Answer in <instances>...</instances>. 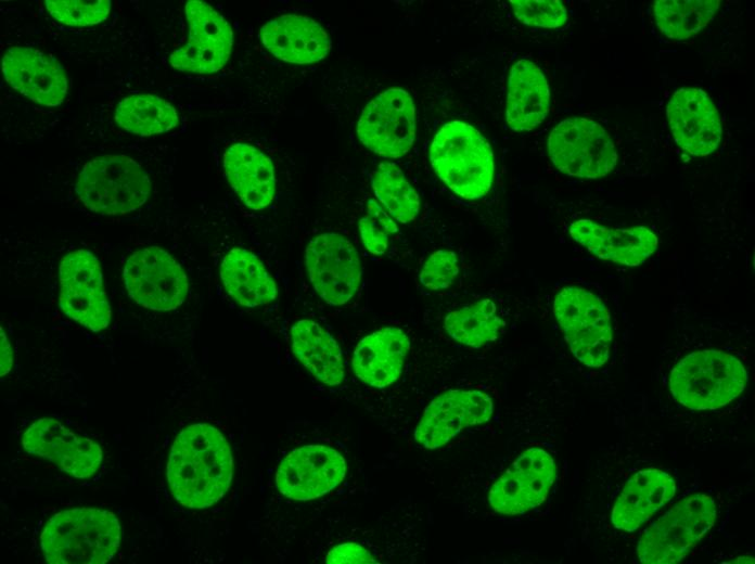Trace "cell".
<instances>
[{"mask_svg":"<svg viewBox=\"0 0 755 564\" xmlns=\"http://www.w3.org/2000/svg\"><path fill=\"white\" fill-rule=\"evenodd\" d=\"M360 142L386 158H399L415 139V108L404 89L389 88L374 97L363 108L357 125Z\"/></svg>","mask_w":755,"mask_h":564,"instance_id":"obj_10","label":"cell"},{"mask_svg":"<svg viewBox=\"0 0 755 564\" xmlns=\"http://www.w3.org/2000/svg\"><path fill=\"white\" fill-rule=\"evenodd\" d=\"M123 274L129 296L148 309H176L188 294L189 282L184 270L168 252L158 246L132 253L126 260Z\"/></svg>","mask_w":755,"mask_h":564,"instance_id":"obj_9","label":"cell"},{"mask_svg":"<svg viewBox=\"0 0 755 564\" xmlns=\"http://www.w3.org/2000/svg\"><path fill=\"white\" fill-rule=\"evenodd\" d=\"M114 119L121 129L139 136L165 133L179 123L174 105L150 93L131 94L120 100Z\"/></svg>","mask_w":755,"mask_h":564,"instance_id":"obj_27","label":"cell"},{"mask_svg":"<svg viewBox=\"0 0 755 564\" xmlns=\"http://www.w3.org/2000/svg\"><path fill=\"white\" fill-rule=\"evenodd\" d=\"M227 180L245 206L260 210L276 194V175L271 159L257 148L238 142L223 154Z\"/></svg>","mask_w":755,"mask_h":564,"instance_id":"obj_23","label":"cell"},{"mask_svg":"<svg viewBox=\"0 0 755 564\" xmlns=\"http://www.w3.org/2000/svg\"><path fill=\"white\" fill-rule=\"evenodd\" d=\"M747 371L730 354L716 349L693 351L671 370L669 390L676 401L693 410L719 409L745 389Z\"/></svg>","mask_w":755,"mask_h":564,"instance_id":"obj_4","label":"cell"},{"mask_svg":"<svg viewBox=\"0 0 755 564\" xmlns=\"http://www.w3.org/2000/svg\"><path fill=\"white\" fill-rule=\"evenodd\" d=\"M553 312L575 358L600 368L610 358L613 332L604 303L593 293L565 286L555 296Z\"/></svg>","mask_w":755,"mask_h":564,"instance_id":"obj_7","label":"cell"},{"mask_svg":"<svg viewBox=\"0 0 755 564\" xmlns=\"http://www.w3.org/2000/svg\"><path fill=\"white\" fill-rule=\"evenodd\" d=\"M120 534L113 512L73 508L51 516L40 534V548L51 564H104L116 554Z\"/></svg>","mask_w":755,"mask_h":564,"instance_id":"obj_2","label":"cell"},{"mask_svg":"<svg viewBox=\"0 0 755 564\" xmlns=\"http://www.w3.org/2000/svg\"><path fill=\"white\" fill-rule=\"evenodd\" d=\"M430 162L437 177L462 198H482L492 185V150L466 123L453 120L442 126L430 145Z\"/></svg>","mask_w":755,"mask_h":564,"instance_id":"obj_3","label":"cell"},{"mask_svg":"<svg viewBox=\"0 0 755 564\" xmlns=\"http://www.w3.org/2000/svg\"><path fill=\"white\" fill-rule=\"evenodd\" d=\"M60 286H103V275L98 258L87 249L67 254L60 264Z\"/></svg>","mask_w":755,"mask_h":564,"instance_id":"obj_34","label":"cell"},{"mask_svg":"<svg viewBox=\"0 0 755 564\" xmlns=\"http://www.w3.org/2000/svg\"><path fill=\"white\" fill-rule=\"evenodd\" d=\"M516 18L529 26L559 28L567 21V10L559 0H510Z\"/></svg>","mask_w":755,"mask_h":564,"instance_id":"obj_35","label":"cell"},{"mask_svg":"<svg viewBox=\"0 0 755 564\" xmlns=\"http://www.w3.org/2000/svg\"><path fill=\"white\" fill-rule=\"evenodd\" d=\"M327 563H378L375 556L363 546L344 542L333 547L325 556Z\"/></svg>","mask_w":755,"mask_h":564,"instance_id":"obj_37","label":"cell"},{"mask_svg":"<svg viewBox=\"0 0 755 564\" xmlns=\"http://www.w3.org/2000/svg\"><path fill=\"white\" fill-rule=\"evenodd\" d=\"M305 265L316 293L329 305L346 304L359 289L362 274L359 254L338 233L315 236L306 247Z\"/></svg>","mask_w":755,"mask_h":564,"instance_id":"obj_11","label":"cell"},{"mask_svg":"<svg viewBox=\"0 0 755 564\" xmlns=\"http://www.w3.org/2000/svg\"><path fill=\"white\" fill-rule=\"evenodd\" d=\"M75 190L90 210L115 216L141 207L151 193V181L132 158L126 155H103L84 165Z\"/></svg>","mask_w":755,"mask_h":564,"instance_id":"obj_5","label":"cell"},{"mask_svg":"<svg viewBox=\"0 0 755 564\" xmlns=\"http://www.w3.org/2000/svg\"><path fill=\"white\" fill-rule=\"evenodd\" d=\"M492 411V400L483 392H445L425 408L414 431V439L426 449L439 448L465 427L487 422Z\"/></svg>","mask_w":755,"mask_h":564,"instance_id":"obj_16","label":"cell"},{"mask_svg":"<svg viewBox=\"0 0 755 564\" xmlns=\"http://www.w3.org/2000/svg\"><path fill=\"white\" fill-rule=\"evenodd\" d=\"M2 74L16 91L43 106L60 105L68 90L64 68L52 56L28 47H12L2 56Z\"/></svg>","mask_w":755,"mask_h":564,"instance_id":"obj_18","label":"cell"},{"mask_svg":"<svg viewBox=\"0 0 755 564\" xmlns=\"http://www.w3.org/2000/svg\"><path fill=\"white\" fill-rule=\"evenodd\" d=\"M676 493V483L666 472L647 469L636 472L626 483L611 512L617 529L635 531L650 520Z\"/></svg>","mask_w":755,"mask_h":564,"instance_id":"obj_21","label":"cell"},{"mask_svg":"<svg viewBox=\"0 0 755 564\" xmlns=\"http://www.w3.org/2000/svg\"><path fill=\"white\" fill-rule=\"evenodd\" d=\"M717 509L705 493L689 496L653 522L637 544L644 564H674L683 560L714 526Z\"/></svg>","mask_w":755,"mask_h":564,"instance_id":"obj_6","label":"cell"},{"mask_svg":"<svg viewBox=\"0 0 755 564\" xmlns=\"http://www.w3.org/2000/svg\"><path fill=\"white\" fill-rule=\"evenodd\" d=\"M13 364V352L7 334L1 328V376L8 374L12 369Z\"/></svg>","mask_w":755,"mask_h":564,"instance_id":"obj_38","label":"cell"},{"mask_svg":"<svg viewBox=\"0 0 755 564\" xmlns=\"http://www.w3.org/2000/svg\"><path fill=\"white\" fill-rule=\"evenodd\" d=\"M166 473L171 493L181 505H214L228 491L233 475V458L226 437L206 423L184 427L171 445Z\"/></svg>","mask_w":755,"mask_h":564,"instance_id":"obj_1","label":"cell"},{"mask_svg":"<svg viewBox=\"0 0 755 564\" xmlns=\"http://www.w3.org/2000/svg\"><path fill=\"white\" fill-rule=\"evenodd\" d=\"M345 473L346 462L335 449L307 445L292 450L281 461L276 485L286 498L312 500L340 485Z\"/></svg>","mask_w":755,"mask_h":564,"instance_id":"obj_15","label":"cell"},{"mask_svg":"<svg viewBox=\"0 0 755 564\" xmlns=\"http://www.w3.org/2000/svg\"><path fill=\"white\" fill-rule=\"evenodd\" d=\"M22 445L26 452L52 462L62 472L79 479L94 475L102 463V449L95 441L51 418L31 423L22 436Z\"/></svg>","mask_w":755,"mask_h":564,"instance_id":"obj_14","label":"cell"},{"mask_svg":"<svg viewBox=\"0 0 755 564\" xmlns=\"http://www.w3.org/2000/svg\"><path fill=\"white\" fill-rule=\"evenodd\" d=\"M46 9L57 22L68 26H91L106 20L111 10L108 0H47Z\"/></svg>","mask_w":755,"mask_h":564,"instance_id":"obj_32","label":"cell"},{"mask_svg":"<svg viewBox=\"0 0 755 564\" xmlns=\"http://www.w3.org/2000/svg\"><path fill=\"white\" fill-rule=\"evenodd\" d=\"M184 12L189 23V39L170 54L171 67L196 74L220 70L231 55L232 27L221 14L201 0L188 1Z\"/></svg>","mask_w":755,"mask_h":564,"instance_id":"obj_12","label":"cell"},{"mask_svg":"<svg viewBox=\"0 0 755 564\" xmlns=\"http://www.w3.org/2000/svg\"><path fill=\"white\" fill-rule=\"evenodd\" d=\"M219 272L227 293L241 306H263L278 296L274 280L258 257L247 249H230L221 261Z\"/></svg>","mask_w":755,"mask_h":564,"instance_id":"obj_25","label":"cell"},{"mask_svg":"<svg viewBox=\"0 0 755 564\" xmlns=\"http://www.w3.org/2000/svg\"><path fill=\"white\" fill-rule=\"evenodd\" d=\"M371 180L376 198L395 220L408 223L417 218L419 195L396 164H379Z\"/></svg>","mask_w":755,"mask_h":564,"instance_id":"obj_30","label":"cell"},{"mask_svg":"<svg viewBox=\"0 0 755 564\" xmlns=\"http://www.w3.org/2000/svg\"><path fill=\"white\" fill-rule=\"evenodd\" d=\"M666 115L673 137L683 151L707 156L721 141L722 126L718 111L700 88H681L667 103Z\"/></svg>","mask_w":755,"mask_h":564,"instance_id":"obj_17","label":"cell"},{"mask_svg":"<svg viewBox=\"0 0 755 564\" xmlns=\"http://www.w3.org/2000/svg\"><path fill=\"white\" fill-rule=\"evenodd\" d=\"M444 326L448 335L459 344L477 348L498 337L503 321L496 304L485 298L450 311L445 318Z\"/></svg>","mask_w":755,"mask_h":564,"instance_id":"obj_28","label":"cell"},{"mask_svg":"<svg viewBox=\"0 0 755 564\" xmlns=\"http://www.w3.org/2000/svg\"><path fill=\"white\" fill-rule=\"evenodd\" d=\"M458 273L457 254L449 249H438L425 260L420 270L419 279L427 290L442 291L453 283Z\"/></svg>","mask_w":755,"mask_h":564,"instance_id":"obj_36","label":"cell"},{"mask_svg":"<svg viewBox=\"0 0 755 564\" xmlns=\"http://www.w3.org/2000/svg\"><path fill=\"white\" fill-rule=\"evenodd\" d=\"M550 110V88L542 70L521 59L510 69L506 119L514 131H529L540 125Z\"/></svg>","mask_w":755,"mask_h":564,"instance_id":"obj_24","label":"cell"},{"mask_svg":"<svg viewBox=\"0 0 755 564\" xmlns=\"http://www.w3.org/2000/svg\"><path fill=\"white\" fill-rule=\"evenodd\" d=\"M264 47L277 59L292 64H311L323 60L331 39L315 20L296 14L277 16L260 29Z\"/></svg>","mask_w":755,"mask_h":564,"instance_id":"obj_20","label":"cell"},{"mask_svg":"<svg viewBox=\"0 0 755 564\" xmlns=\"http://www.w3.org/2000/svg\"><path fill=\"white\" fill-rule=\"evenodd\" d=\"M556 465L541 448L523 451L491 486L490 508L500 514L517 515L540 505L553 485Z\"/></svg>","mask_w":755,"mask_h":564,"instance_id":"obj_13","label":"cell"},{"mask_svg":"<svg viewBox=\"0 0 755 564\" xmlns=\"http://www.w3.org/2000/svg\"><path fill=\"white\" fill-rule=\"evenodd\" d=\"M568 232L594 256L629 267L644 262L658 245L656 234L644 226L614 229L578 219L570 225Z\"/></svg>","mask_w":755,"mask_h":564,"instance_id":"obj_19","label":"cell"},{"mask_svg":"<svg viewBox=\"0 0 755 564\" xmlns=\"http://www.w3.org/2000/svg\"><path fill=\"white\" fill-rule=\"evenodd\" d=\"M547 148L556 169L571 177L601 178L617 163L609 132L590 118L570 117L560 121L551 130Z\"/></svg>","mask_w":755,"mask_h":564,"instance_id":"obj_8","label":"cell"},{"mask_svg":"<svg viewBox=\"0 0 755 564\" xmlns=\"http://www.w3.org/2000/svg\"><path fill=\"white\" fill-rule=\"evenodd\" d=\"M59 305L67 317L93 332L106 329L111 322L104 286L61 287Z\"/></svg>","mask_w":755,"mask_h":564,"instance_id":"obj_31","label":"cell"},{"mask_svg":"<svg viewBox=\"0 0 755 564\" xmlns=\"http://www.w3.org/2000/svg\"><path fill=\"white\" fill-rule=\"evenodd\" d=\"M292 350L298 361L320 382L340 385L345 367L340 346L318 323L299 320L291 328Z\"/></svg>","mask_w":755,"mask_h":564,"instance_id":"obj_26","label":"cell"},{"mask_svg":"<svg viewBox=\"0 0 755 564\" xmlns=\"http://www.w3.org/2000/svg\"><path fill=\"white\" fill-rule=\"evenodd\" d=\"M726 563H754V557L750 556V555H743V556L732 559L731 561L726 562Z\"/></svg>","mask_w":755,"mask_h":564,"instance_id":"obj_39","label":"cell"},{"mask_svg":"<svg viewBox=\"0 0 755 564\" xmlns=\"http://www.w3.org/2000/svg\"><path fill=\"white\" fill-rule=\"evenodd\" d=\"M358 229L363 246L373 255H383L387 251L389 236L398 231L393 217L373 198L368 201Z\"/></svg>","mask_w":755,"mask_h":564,"instance_id":"obj_33","label":"cell"},{"mask_svg":"<svg viewBox=\"0 0 755 564\" xmlns=\"http://www.w3.org/2000/svg\"><path fill=\"white\" fill-rule=\"evenodd\" d=\"M720 0H656L653 13L660 31L684 40L699 34L714 17Z\"/></svg>","mask_w":755,"mask_h":564,"instance_id":"obj_29","label":"cell"},{"mask_svg":"<svg viewBox=\"0 0 755 564\" xmlns=\"http://www.w3.org/2000/svg\"><path fill=\"white\" fill-rule=\"evenodd\" d=\"M409 349L410 341L401 329H379L356 346L351 359L354 372L369 386L387 387L400 377Z\"/></svg>","mask_w":755,"mask_h":564,"instance_id":"obj_22","label":"cell"}]
</instances>
